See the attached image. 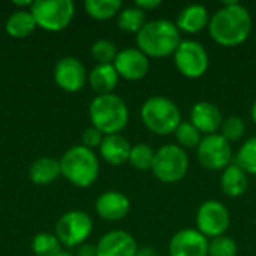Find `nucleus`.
Wrapping results in <instances>:
<instances>
[{
  "instance_id": "obj_34",
  "label": "nucleus",
  "mask_w": 256,
  "mask_h": 256,
  "mask_svg": "<svg viewBox=\"0 0 256 256\" xmlns=\"http://www.w3.org/2000/svg\"><path fill=\"white\" fill-rule=\"evenodd\" d=\"M162 4L160 0H136L135 2V6L140 8L141 10H152V9H156Z\"/></svg>"
},
{
  "instance_id": "obj_22",
  "label": "nucleus",
  "mask_w": 256,
  "mask_h": 256,
  "mask_svg": "<svg viewBox=\"0 0 256 256\" xmlns=\"http://www.w3.org/2000/svg\"><path fill=\"white\" fill-rule=\"evenodd\" d=\"M62 174L60 162L52 158H40L30 166L28 176L34 184H50Z\"/></svg>"
},
{
  "instance_id": "obj_7",
  "label": "nucleus",
  "mask_w": 256,
  "mask_h": 256,
  "mask_svg": "<svg viewBox=\"0 0 256 256\" xmlns=\"http://www.w3.org/2000/svg\"><path fill=\"white\" fill-rule=\"evenodd\" d=\"M30 12L36 26L48 32H58L70 24L75 15V4L72 0H34Z\"/></svg>"
},
{
  "instance_id": "obj_11",
  "label": "nucleus",
  "mask_w": 256,
  "mask_h": 256,
  "mask_svg": "<svg viewBox=\"0 0 256 256\" xmlns=\"http://www.w3.org/2000/svg\"><path fill=\"white\" fill-rule=\"evenodd\" d=\"M196 230L207 238L225 236L230 228L231 216L228 208L216 200L204 201L196 212Z\"/></svg>"
},
{
  "instance_id": "obj_35",
  "label": "nucleus",
  "mask_w": 256,
  "mask_h": 256,
  "mask_svg": "<svg viewBox=\"0 0 256 256\" xmlns=\"http://www.w3.org/2000/svg\"><path fill=\"white\" fill-rule=\"evenodd\" d=\"M78 256H96V246L81 244L78 249Z\"/></svg>"
},
{
  "instance_id": "obj_16",
  "label": "nucleus",
  "mask_w": 256,
  "mask_h": 256,
  "mask_svg": "<svg viewBox=\"0 0 256 256\" xmlns=\"http://www.w3.org/2000/svg\"><path fill=\"white\" fill-rule=\"evenodd\" d=\"M190 123L204 135H213L218 134V130L222 128L224 117L220 110L212 104V102H196L192 106L190 111Z\"/></svg>"
},
{
  "instance_id": "obj_37",
  "label": "nucleus",
  "mask_w": 256,
  "mask_h": 256,
  "mask_svg": "<svg viewBox=\"0 0 256 256\" xmlns=\"http://www.w3.org/2000/svg\"><path fill=\"white\" fill-rule=\"evenodd\" d=\"M250 117H252L254 123H255V124H256V100H255V102H254L252 108H250Z\"/></svg>"
},
{
  "instance_id": "obj_5",
  "label": "nucleus",
  "mask_w": 256,
  "mask_h": 256,
  "mask_svg": "<svg viewBox=\"0 0 256 256\" xmlns=\"http://www.w3.org/2000/svg\"><path fill=\"white\" fill-rule=\"evenodd\" d=\"M144 126L156 135L174 134L182 123V111L176 102L165 96H152L141 106Z\"/></svg>"
},
{
  "instance_id": "obj_30",
  "label": "nucleus",
  "mask_w": 256,
  "mask_h": 256,
  "mask_svg": "<svg viewBox=\"0 0 256 256\" xmlns=\"http://www.w3.org/2000/svg\"><path fill=\"white\" fill-rule=\"evenodd\" d=\"M118 51L114 42L108 39H99L92 46V56L98 62V64H112Z\"/></svg>"
},
{
  "instance_id": "obj_23",
  "label": "nucleus",
  "mask_w": 256,
  "mask_h": 256,
  "mask_svg": "<svg viewBox=\"0 0 256 256\" xmlns=\"http://www.w3.org/2000/svg\"><path fill=\"white\" fill-rule=\"evenodd\" d=\"M6 33L12 38H27L36 27L34 16L30 10H16L6 20Z\"/></svg>"
},
{
  "instance_id": "obj_19",
  "label": "nucleus",
  "mask_w": 256,
  "mask_h": 256,
  "mask_svg": "<svg viewBox=\"0 0 256 256\" xmlns=\"http://www.w3.org/2000/svg\"><path fill=\"white\" fill-rule=\"evenodd\" d=\"M130 148H132V146L129 144V141L124 136H122L120 134H114V135L104 136L99 152L105 162H108L110 165L118 166V165L129 162Z\"/></svg>"
},
{
  "instance_id": "obj_2",
  "label": "nucleus",
  "mask_w": 256,
  "mask_h": 256,
  "mask_svg": "<svg viewBox=\"0 0 256 256\" xmlns=\"http://www.w3.org/2000/svg\"><path fill=\"white\" fill-rule=\"evenodd\" d=\"M182 44L180 30L176 22L159 18L144 24L136 33V45L147 57L164 58L174 56L176 50Z\"/></svg>"
},
{
  "instance_id": "obj_10",
  "label": "nucleus",
  "mask_w": 256,
  "mask_h": 256,
  "mask_svg": "<svg viewBox=\"0 0 256 256\" xmlns=\"http://www.w3.org/2000/svg\"><path fill=\"white\" fill-rule=\"evenodd\" d=\"M92 230L93 220L87 213L70 210L58 219L56 225V236L62 244L68 248H75L84 244V242L90 237Z\"/></svg>"
},
{
  "instance_id": "obj_13",
  "label": "nucleus",
  "mask_w": 256,
  "mask_h": 256,
  "mask_svg": "<svg viewBox=\"0 0 256 256\" xmlns=\"http://www.w3.org/2000/svg\"><path fill=\"white\" fill-rule=\"evenodd\" d=\"M112 64L118 76L129 81H138L144 78L150 69L148 57L138 48H124L118 51Z\"/></svg>"
},
{
  "instance_id": "obj_29",
  "label": "nucleus",
  "mask_w": 256,
  "mask_h": 256,
  "mask_svg": "<svg viewBox=\"0 0 256 256\" xmlns=\"http://www.w3.org/2000/svg\"><path fill=\"white\" fill-rule=\"evenodd\" d=\"M174 135H176V140L182 148L198 147L201 140H202V136H201L202 134L190 122H182L178 124V128L176 129Z\"/></svg>"
},
{
  "instance_id": "obj_15",
  "label": "nucleus",
  "mask_w": 256,
  "mask_h": 256,
  "mask_svg": "<svg viewBox=\"0 0 256 256\" xmlns=\"http://www.w3.org/2000/svg\"><path fill=\"white\" fill-rule=\"evenodd\" d=\"M136 240L126 231H110L96 244V256H136Z\"/></svg>"
},
{
  "instance_id": "obj_32",
  "label": "nucleus",
  "mask_w": 256,
  "mask_h": 256,
  "mask_svg": "<svg viewBox=\"0 0 256 256\" xmlns=\"http://www.w3.org/2000/svg\"><path fill=\"white\" fill-rule=\"evenodd\" d=\"M220 130H222V136L225 140H228L230 142H234V141L242 140V136L244 135V130H246V124L242 117L231 116L224 120Z\"/></svg>"
},
{
  "instance_id": "obj_21",
  "label": "nucleus",
  "mask_w": 256,
  "mask_h": 256,
  "mask_svg": "<svg viewBox=\"0 0 256 256\" xmlns=\"http://www.w3.org/2000/svg\"><path fill=\"white\" fill-rule=\"evenodd\" d=\"M88 82L94 92L99 94L112 93L118 82V74L114 64H98L92 69L88 75Z\"/></svg>"
},
{
  "instance_id": "obj_8",
  "label": "nucleus",
  "mask_w": 256,
  "mask_h": 256,
  "mask_svg": "<svg viewBox=\"0 0 256 256\" xmlns=\"http://www.w3.org/2000/svg\"><path fill=\"white\" fill-rule=\"evenodd\" d=\"M174 63L183 76L196 80L206 75L210 60L202 44L192 39H184L174 52Z\"/></svg>"
},
{
  "instance_id": "obj_27",
  "label": "nucleus",
  "mask_w": 256,
  "mask_h": 256,
  "mask_svg": "<svg viewBox=\"0 0 256 256\" xmlns=\"http://www.w3.org/2000/svg\"><path fill=\"white\" fill-rule=\"evenodd\" d=\"M32 249L36 256H52L62 252V243L57 236L40 232L32 242Z\"/></svg>"
},
{
  "instance_id": "obj_26",
  "label": "nucleus",
  "mask_w": 256,
  "mask_h": 256,
  "mask_svg": "<svg viewBox=\"0 0 256 256\" xmlns=\"http://www.w3.org/2000/svg\"><path fill=\"white\" fill-rule=\"evenodd\" d=\"M236 164L246 172L256 176V136L249 138L238 148L236 156Z\"/></svg>"
},
{
  "instance_id": "obj_4",
  "label": "nucleus",
  "mask_w": 256,
  "mask_h": 256,
  "mask_svg": "<svg viewBox=\"0 0 256 256\" xmlns=\"http://www.w3.org/2000/svg\"><path fill=\"white\" fill-rule=\"evenodd\" d=\"M62 174L78 188L92 186L99 176V159L93 150L81 146L70 147L60 159Z\"/></svg>"
},
{
  "instance_id": "obj_20",
  "label": "nucleus",
  "mask_w": 256,
  "mask_h": 256,
  "mask_svg": "<svg viewBox=\"0 0 256 256\" xmlns=\"http://www.w3.org/2000/svg\"><path fill=\"white\" fill-rule=\"evenodd\" d=\"M248 186H249L248 174L237 164H231L222 171L220 188L226 196L238 198L244 195V192L248 190Z\"/></svg>"
},
{
  "instance_id": "obj_36",
  "label": "nucleus",
  "mask_w": 256,
  "mask_h": 256,
  "mask_svg": "<svg viewBox=\"0 0 256 256\" xmlns=\"http://www.w3.org/2000/svg\"><path fill=\"white\" fill-rule=\"evenodd\" d=\"M136 256H159V254L153 248H141L138 249Z\"/></svg>"
},
{
  "instance_id": "obj_14",
  "label": "nucleus",
  "mask_w": 256,
  "mask_h": 256,
  "mask_svg": "<svg viewBox=\"0 0 256 256\" xmlns=\"http://www.w3.org/2000/svg\"><path fill=\"white\" fill-rule=\"evenodd\" d=\"M86 78H87L86 68L75 57L62 58L54 68L56 84L64 92H69V93L80 92L86 84Z\"/></svg>"
},
{
  "instance_id": "obj_39",
  "label": "nucleus",
  "mask_w": 256,
  "mask_h": 256,
  "mask_svg": "<svg viewBox=\"0 0 256 256\" xmlns=\"http://www.w3.org/2000/svg\"><path fill=\"white\" fill-rule=\"evenodd\" d=\"M52 256H74V255H70L69 252H63V250H62V252H58V254H56V255H52Z\"/></svg>"
},
{
  "instance_id": "obj_25",
  "label": "nucleus",
  "mask_w": 256,
  "mask_h": 256,
  "mask_svg": "<svg viewBox=\"0 0 256 256\" xmlns=\"http://www.w3.org/2000/svg\"><path fill=\"white\" fill-rule=\"evenodd\" d=\"M118 27L123 32L128 33H138L144 24H146V12L141 10L136 6H130V8H124L123 10H120L118 14V20H117Z\"/></svg>"
},
{
  "instance_id": "obj_38",
  "label": "nucleus",
  "mask_w": 256,
  "mask_h": 256,
  "mask_svg": "<svg viewBox=\"0 0 256 256\" xmlns=\"http://www.w3.org/2000/svg\"><path fill=\"white\" fill-rule=\"evenodd\" d=\"M14 4H16V6H32V4H33V2H32V0H26V2H14Z\"/></svg>"
},
{
  "instance_id": "obj_33",
  "label": "nucleus",
  "mask_w": 256,
  "mask_h": 256,
  "mask_svg": "<svg viewBox=\"0 0 256 256\" xmlns=\"http://www.w3.org/2000/svg\"><path fill=\"white\" fill-rule=\"evenodd\" d=\"M102 141H104V134L94 126L86 129L82 134V146L90 150H93L94 147H100Z\"/></svg>"
},
{
  "instance_id": "obj_3",
  "label": "nucleus",
  "mask_w": 256,
  "mask_h": 256,
  "mask_svg": "<svg viewBox=\"0 0 256 256\" xmlns=\"http://www.w3.org/2000/svg\"><path fill=\"white\" fill-rule=\"evenodd\" d=\"M92 124L104 135H114L122 132L129 122V110L124 100L114 94L96 96L88 108Z\"/></svg>"
},
{
  "instance_id": "obj_1",
  "label": "nucleus",
  "mask_w": 256,
  "mask_h": 256,
  "mask_svg": "<svg viewBox=\"0 0 256 256\" xmlns=\"http://www.w3.org/2000/svg\"><path fill=\"white\" fill-rule=\"evenodd\" d=\"M208 32L212 39L219 45L237 46L250 36V12L237 0L225 2L224 6L210 18Z\"/></svg>"
},
{
  "instance_id": "obj_6",
  "label": "nucleus",
  "mask_w": 256,
  "mask_h": 256,
  "mask_svg": "<svg viewBox=\"0 0 256 256\" xmlns=\"http://www.w3.org/2000/svg\"><path fill=\"white\" fill-rule=\"evenodd\" d=\"M189 170V156L178 144H166L154 152L152 172L162 183H177Z\"/></svg>"
},
{
  "instance_id": "obj_24",
  "label": "nucleus",
  "mask_w": 256,
  "mask_h": 256,
  "mask_svg": "<svg viewBox=\"0 0 256 256\" xmlns=\"http://www.w3.org/2000/svg\"><path fill=\"white\" fill-rule=\"evenodd\" d=\"M86 12L94 20H110L122 9L120 0H86Z\"/></svg>"
},
{
  "instance_id": "obj_31",
  "label": "nucleus",
  "mask_w": 256,
  "mask_h": 256,
  "mask_svg": "<svg viewBox=\"0 0 256 256\" xmlns=\"http://www.w3.org/2000/svg\"><path fill=\"white\" fill-rule=\"evenodd\" d=\"M237 243L226 236L212 238L208 242V256H237Z\"/></svg>"
},
{
  "instance_id": "obj_12",
  "label": "nucleus",
  "mask_w": 256,
  "mask_h": 256,
  "mask_svg": "<svg viewBox=\"0 0 256 256\" xmlns=\"http://www.w3.org/2000/svg\"><path fill=\"white\" fill-rule=\"evenodd\" d=\"M168 252L170 256H208V240L198 230L186 228L172 236Z\"/></svg>"
},
{
  "instance_id": "obj_17",
  "label": "nucleus",
  "mask_w": 256,
  "mask_h": 256,
  "mask_svg": "<svg viewBox=\"0 0 256 256\" xmlns=\"http://www.w3.org/2000/svg\"><path fill=\"white\" fill-rule=\"evenodd\" d=\"M96 213L105 220H122L130 210L129 198L117 190H108L96 200Z\"/></svg>"
},
{
  "instance_id": "obj_18",
  "label": "nucleus",
  "mask_w": 256,
  "mask_h": 256,
  "mask_svg": "<svg viewBox=\"0 0 256 256\" xmlns=\"http://www.w3.org/2000/svg\"><path fill=\"white\" fill-rule=\"evenodd\" d=\"M208 22H210V16L207 8L200 3H192L180 10L176 26L178 27L180 32L192 34L208 27Z\"/></svg>"
},
{
  "instance_id": "obj_28",
  "label": "nucleus",
  "mask_w": 256,
  "mask_h": 256,
  "mask_svg": "<svg viewBox=\"0 0 256 256\" xmlns=\"http://www.w3.org/2000/svg\"><path fill=\"white\" fill-rule=\"evenodd\" d=\"M153 158H154L153 148L144 142H140V144L132 146L130 154H129V164L138 171H148L152 170Z\"/></svg>"
},
{
  "instance_id": "obj_9",
  "label": "nucleus",
  "mask_w": 256,
  "mask_h": 256,
  "mask_svg": "<svg viewBox=\"0 0 256 256\" xmlns=\"http://www.w3.org/2000/svg\"><path fill=\"white\" fill-rule=\"evenodd\" d=\"M200 164L208 171H224L232 164V147L222 134L204 135L196 147Z\"/></svg>"
}]
</instances>
